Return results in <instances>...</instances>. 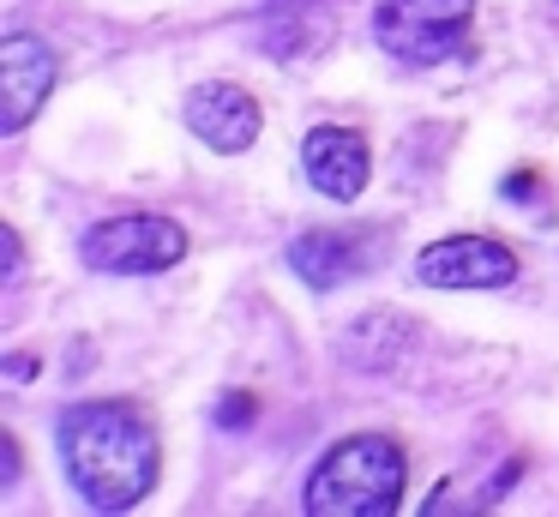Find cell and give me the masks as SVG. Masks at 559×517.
<instances>
[{
    "mask_svg": "<svg viewBox=\"0 0 559 517\" xmlns=\"http://www.w3.org/2000/svg\"><path fill=\"white\" fill-rule=\"evenodd\" d=\"M55 445L91 512H127L157 487V433L133 403H73L55 427Z\"/></svg>",
    "mask_w": 559,
    "mask_h": 517,
    "instance_id": "6da1fadb",
    "label": "cell"
},
{
    "mask_svg": "<svg viewBox=\"0 0 559 517\" xmlns=\"http://www.w3.org/2000/svg\"><path fill=\"white\" fill-rule=\"evenodd\" d=\"M403 481H409L403 445L385 433H355L313 463L301 505L313 517H385L403 505Z\"/></svg>",
    "mask_w": 559,
    "mask_h": 517,
    "instance_id": "7a4b0ae2",
    "label": "cell"
},
{
    "mask_svg": "<svg viewBox=\"0 0 559 517\" xmlns=\"http://www.w3.org/2000/svg\"><path fill=\"white\" fill-rule=\"evenodd\" d=\"M475 24V0H379L373 7V36L385 55L403 67H439L463 55Z\"/></svg>",
    "mask_w": 559,
    "mask_h": 517,
    "instance_id": "3957f363",
    "label": "cell"
},
{
    "mask_svg": "<svg viewBox=\"0 0 559 517\" xmlns=\"http://www.w3.org/2000/svg\"><path fill=\"white\" fill-rule=\"evenodd\" d=\"M79 259L103 277H151L187 259V228L157 211L109 216V223H91L79 235Z\"/></svg>",
    "mask_w": 559,
    "mask_h": 517,
    "instance_id": "277c9868",
    "label": "cell"
},
{
    "mask_svg": "<svg viewBox=\"0 0 559 517\" xmlns=\"http://www.w3.org/2000/svg\"><path fill=\"white\" fill-rule=\"evenodd\" d=\"M415 277L427 289H506L518 283V252L493 235H445L421 247Z\"/></svg>",
    "mask_w": 559,
    "mask_h": 517,
    "instance_id": "5b68a950",
    "label": "cell"
},
{
    "mask_svg": "<svg viewBox=\"0 0 559 517\" xmlns=\"http://www.w3.org/2000/svg\"><path fill=\"white\" fill-rule=\"evenodd\" d=\"M379 252H385L379 228H307V235L289 240V271L307 289H337L373 271Z\"/></svg>",
    "mask_w": 559,
    "mask_h": 517,
    "instance_id": "8992f818",
    "label": "cell"
},
{
    "mask_svg": "<svg viewBox=\"0 0 559 517\" xmlns=\"http://www.w3.org/2000/svg\"><path fill=\"white\" fill-rule=\"evenodd\" d=\"M55 72H61V60L49 55V43L31 31H13L7 43H0V96H7V115H0V127L7 132H25L31 120H37V108L49 103L55 91Z\"/></svg>",
    "mask_w": 559,
    "mask_h": 517,
    "instance_id": "52a82bcc",
    "label": "cell"
},
{
    "mask_svg": "<svg viewBox=\"0 0 559 517\" xmlns=\"http://www.w3.org/2000/svg\"><path fill=\"white\" fill-rule=\"evenodd\" d=\"M187 127L199 144H211L217 156H241L259 139V103L229 79H211L187 96Z\"/></svg>",
    "mask_w": 559,
    "mask_h": 517,
    "instance_id": "ba28073f",
    "label": "cell"
},
{
    "mask_svg": "<svg viewBox=\"0 0 559 517\" xmlns=\"http://www.w3.org/2000/svg\"><path fill=\"white\" fill-rule=\"evenodd\" d=\"M301 168L313 180V192L349 204V199H361L367 175H373V156H367V139L355 127H313L301 144Z\"/></svg>",
    "mask_w": 559,
    "mask_h": 517,
    "instance_id": "9c48e42d",
    "label": "cell"
},
{
    "mask_svg": "<svg viewBox=\"0 0 559 517\" xmlns=\"http://www.w3.org/2000/svg\"><path fill=\"white\" fill-rule=\"evenodd\" d=\"M25 277V247H19V235L7 228V283H19Z\"/></svg>",
    "mask_w": 559,
    "mask_h": 517,
    "instance_id": "30bf717a",
    "label": "cell"
}]
</instances>
